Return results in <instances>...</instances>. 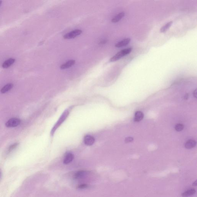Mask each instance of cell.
I'll list each match as a JSON object with an SVG mask.
<instances>
[{"label":"cell","instance_id":"cell-1","mask_svg":"<svg viewBox=\"0 0 197 197\" xmlns=\"http://www.w3.org/2000/svg\"><path fill=\"white\" fill-rule=\"evenodd\" d=\"M132 50V49L131 48H126V49L122 50H121L119 51L118 53L116 54L114 56L111 58L109 61L111 62L117 61L121 59L122 57L130 54Z\"/></svg>","mask_w":197,"mask_h":197},{"label":"cell","instance_id":"cell-2","mask_svg":"<svg viewBox=\"0 0 197 197\" xmlns=\"http://www.w3.org/2000/svg\"><path fill=\"white\" fill-rule=\"evenodd\" d=\"M69 114V111L68 109H66L64 111V112L63 113V114L61 115L58 121L57 122L55 125L53 127L52 130H51L50 134L52 135L54 134V132H55V131L61 125V124L64 122V121L66 120L67 117L68 116Z\"/></svg>","mask_w":197,"mask_h":197},{"label":"cell","instance_id":"cell-3","mask_svg":"<svg viewBox=\"0 0 197 197\" xmlns=\"http://www.w3.org/2000/svg\"><path fill=\"white\" fill-rule=\"evenodd\" d=\"M82 33V31L80 29H76L72 31L71 32L66 33L64 36V38L65 40H70L75 38Z\"/></svg>","mask_w":197,"mask_h":197},{"label":"cell","instance_id":"cell-4","mask_svg":"<svg viewBox=\"0 0 197 197\" xmlns=\"http://www.w3.org/2000/svg\"><path fill=\"white\" fill-rule=\"evenodd\" d=\"M21 123V121L19 119L13 118L7 121L5 125L8 127H15L19 125Z\"/></svg>","mask_w":197,"mask_h":197},{"label":"cell","instance_id":"cell-5","mask_svg":"<svg viewBox=\"0 0 197 197\" xmlns=\"http://www.w3.org/2000/svg\"><path fill=\"white\" fill-rule=\"evenodd\" d=\"M84 143L87 145H91L95 142V139L93 136L86 135L84 138Z\"/></svg>","mask_w":197,"mask_h":197},{"label":"cell","instance_id":"cell-6","mask_svg":"<svg viewBox=\"0 0 197 197\" xmlns=\"http://www.w3.org/2000/svg\"><path fill=\"white\" fill-rule=\"evenodd\" d=\"M131 40L130 38H126L122 40L121 41L119 42L115 45V47L117 48L123 47L126 46L127 45L131 42Z\"/></svg>","mask_w":197,"mask_h":197},{"label":"cell","instance_id":"cell-7","mask_svg":"<svg viewBox=\"0 0 197 197\" xmlns=\"http://www.w3.org/2000/svg\"><path fill=\"white\" fill-rule=\"evenodd\" d=\"M76 63V61L74 60H71L67 61L65 63L62 64L60 66V69H65L69 68L70 67L73 66Z\"/></svg>","mask_w":197,"mask_h":197},{"label":"cell","instance_id":"cell-8","mask_svg":"<svg viewBox=\"0 0 197 197\" xmlns=\"http://www.w3.org/2000/svg\"><path fill=\"white\" fill-rule=\"evenodd\" d=\"M15 60L13 58H10L5 60L2 64V67L3 68H8L10 66H12L14 63L15 62Z\"/></svg>","mask_w":197,"mask_h":197},{"label":"cell","instance_id":"cell-9","mask_svg":"<svg viewBox=\"0 0 197 197\" xmlns=\"http://www.w3.org/2000/svg\"><path fill=\"white\" fill-rule=\"evenodd\" d=\"M74 159V156L71 153H67L64 157L63 162L64 164H69Z\"/></svg>","mask_w":197,"mask_h":197},{"label":"cell","instance_id":"cell-10","mask_svg":"<svg viewBox=\"0 0 197 197\" xmlns=\"http://www.w3.org/2000/svg\"><path fill=\"white\" fill-rule=\"evenodd\" d=\"M125 16V12H121L114 16L111 20L112 22L117 23L120 21Z\"/></svg>","mask_w":197,"mask_h":197},{"label":"cell","instance_id":"cell-11","mask_svg":"<svg viewBox=\"0 0 197 197\" xmlns=\"http://www.w3.org/2000/svg\"><path fill=\"white\" fill-rule=\"evenodd\" d=\"M196 141L194 140L190 139L187 141L185 144V147L188 149L193 148L196 145Z\"/></svg>","mask_w":197,"mask_h":197},{"label":"cell","instance_id":"cell-12","mask_svg":"<svg viewBox=\"0 0 197 197\" xmlns=\"http://www.w3.org/2000/svg\"><path fill=\"white\" fill-rule=\"evenodd\" d=\"M143 113L142 112L137 111L135 113V114L134 118V121L136 122H139L142 120L144 117Z\"/></svg>","mask_w":197,"mask_h":197},{"label":"cell","instance_id":"cell-13","mask_svg":"<svg viewBox=\"0 0 197 197\" xmlns=\"http://www.w3.org/2000/svg\"><path fill=\"white\" fill-rule=\"evenodd\" d=\"M196 193V191L195 189H189L183 193L182 194V196L183 197H188L194 195Z\"/></svg>","mask_w":197,"mask_h":197},{"label":"cell","instance_id":"cell-14","mask_svg":"<svg viewBox=\"0 0 197 197\" xmlns=\"http://www.w3.org/2000/svg\"><path fill=\"white\" fill-rule=\"evenodd\" d=\"M13 84L12 83L7 84L2 88L1 89V92L2 93H5L8 92L13 88Z\"/></svg>","mask_w":197,"mask_h":197},{"label":"cell","instance_id":"cell-15","mask_svg":"<svg viewBox=\"0 0 197 197\" xmlns=\"http://www.w3.org/2000/svg\"><path fill=\"white\" fill-rule=\"evenodd\" d=\"M173 23L172 21H170L168 22L164 26H163L160 29V32L162 33L166 32L172 25Z\"/></svg>","mask_w":197,"mask_h":197},{"label":"cell","instance_id":"cell-16","mask_svg":"<svg viewBox=\"0 0 197 197\" xmlns=\"http://www.w3.org/2000/svg\"><path fill=\"white\" fill-rule=\"evenodd\" d=\"M86 173V171H80L77 172L76 173H75L74 175V178L75 179H79L83 177Z\"/></svg>","mask_w":197,"mask_h":197},{"label":"cell","instance_id":"cell-17","mask_svg":"<svg viewBox=\"0 0 197 197\" xmlns=\"http://www.w3.org/2000/svg\"><path fill=\"white\" fill-rule=\"evenodd\" d=\"M183 125L181 124H177L176 125L175 129L177 131L180 132L182 131L184 129Z\"/></svg>","mask_w":197,"mask_h":197},{"label":"cell","instance_id":"cell-18","mask_svg":"<svg viewBox=\"0 0 197 197\" xmlns=\"http://www.w3.org/2000/svg\"><path fill=\"white\" fill-rule=\"evenodd\" d=\"M18 144L16 143L12 145L11 146H10V147L9 148V152H10V151L13 150L15 148L18 146Z\"/></svg>","mask_w":197,"mask_h":197},{"label":"cell","instance_id":"cell-19","mask_svg":"<svg viewBox=\"0 0 197 197\" xmlns=\"http://www.w3.org/2000/svg\"><path fill=\"white\" fill-rule=\"evenodd\" d=\"M88 187V185L86 184H80L78 185L77 188L82 189L86 188H87Z\"/></svg>","mask_w":197,"mask_h":197},{"label":"cell","instance_id":"cell-20","mask_svg":"<svg viewBox=\"0 0 197 197\" xmlns=\"http://www.w3.org/2000/svg\"><path fill=\"white\" fill-rule=\"evenodd\" d=\"M133 138H132V137H128L127 138L125 139V142L126 143H129L131 142L132 141H133Z\"/></svg>","mask_w":197,"mask_h":197},{"label":"cell","instance_id":"cell-21","mask_svg":"<svg viewBox=\"0 0 197 197\" xmlns=\"http://www.w3.org/2000/svg\"><path fill=\"white\" fill-rule=\"evenodd\" d=\"M197 89H196L195 90V91H194V92L193 93L194 96L195 98H197Z\"/></svg>","mask_w":197,"mask_h":197},{"label":"cell","instance_id":"cell-22","mask_svg":"<svg viewBox=\"0 0 197 197\" xmlns=\"http://www.w3.org/2000/svg\"><path fill=\"white\" fill-rule=\"evenodd\" d=\"M193 185H194V186H196L197 185L196 181H195V182H194V183L193 184Z\"/></svg>","mask_w":197,"mask_h":197},{"label":"cell","instance_id":"cell-23","mask_svg":"<svg viewBox=\"0 0 197 197\" xmlns=\"http://www.w3.org/2000/svg\"><path fill=\"white\" fill-rule=\"evenodd\" d=\"M2 3V1H0V5Z\"/></svg>","mask_w":197,"mask_h":197}]
</instances>
